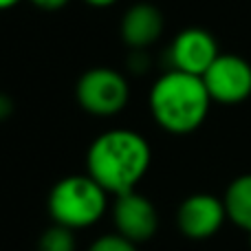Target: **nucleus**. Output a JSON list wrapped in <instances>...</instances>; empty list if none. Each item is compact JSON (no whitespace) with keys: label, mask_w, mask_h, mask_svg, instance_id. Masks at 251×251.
Wrapping results in <instances>:
<instances>
[{"label":"nucleus","mask_w":251,"mask_h":251,"mask_svg":"<svg viewBox=\"0 0 251 251\" xmlns=\"http://www.w3.org/2000/svg\"><path fill=\"white\" fill-rule=\"evenodd\" d=\"M86 4H91V7H100V9H104V7H113L117 0H84Z\"/></svg>","instance_id":"15"},{"label":"nucleus","mask_w":251,"mask_h":251,"mask_svg":"<svg viewBox=\"0 0 251 251\" xmlns=\"http://www.w3.org/2000/svg\"><path fill=\"white\" fill-rule=\"evenodd\" d=\"M88 251H137V243H132L126 236L115 231V234H106L101 238H97Z\"/></svg>","instance_id":"12"},{"label":"nucleus","mask_w":251,"mask_h":251,"mask_svg":"<svg viewBox=\"0 0 251 251\" xmlns=\"http://www.w3.org/2000/svg\"><path fill=\"white\" fill-rule=\"evenodd\" d=\"M249 247H251V234H249Z\"/></svg>","instance_id":"17"},{"label":"nucleus","mask_w":251,"mask_h":251,"mask_svg":"<svg viewBox=\"0 0 251 251\" xmlns=\"http://www.w3.org/2000/svg\"><path fill=\"white\" fill-rule=\"evenodd\" d=\"M148 101L154 122L172 134H190L199 130L212 106L203 77L176 69L163 73L152 84Z\"/></svg>","instance_id":"2"},{"label":"nucleus","mask_w":251,"mask_h":251,"mask_svg":"<svg viewBox=\"0 0 251 251\" xmlns=\"http://www.w3.org/2000/svg\"><path fill=\"white\" fill-rule=\"evenodd\" d=\"M75 236L73 229L64 225H53L40 236L38 251H75Z\"/></svg>","instance_id":"11"},{"label":"nucleus","mask_w":251,"mask_h":251,"mask_svg":"<svg viewBox=\"0 0 251 251\" xmlns=\"http://www.w3.org/2000/svg\"><path fill=\"white\" fill-rule=\"evenodd\" d=\"M108 192L88 174H71L49 192V214L55 225L69 229L91 227L106 214Z\"/></svg>","instance_id":"3"},{"label":"nucleus","mask_w":251,"mask_h":251,"mask_svg":"<svg viewBox=\"0 0 251 251\" xmlns=\"http://www.w3.org/2000/svg\"><path fill=\"white\" fill-rule=\"evenodd\" d=\"M227 218L223 199L214 194H192L181 203L176 214L178 229L192 240H205L218 234Z\"/></svg>","instance_id":"8"},{"label":"nucleus","mask_w":251,"mask_h":251,"mask_svg":"<svg viewBox=\"0 0 251 251\" xmlns=\"http://www.w3.org/2000/svg\"><path fill=\"white\" fill-rule=\"evenodd\" d=\"M223 203L227 209V218L251 234V174H243L229 183Z\"/></svg>","instance_id":"10"},{"label":"nucleus","mask_w":251,"mask_h":251,"mask_svg":"<svg viewBox=\"0 0 251 251\" xmlns=\"http://www.w3.org/2000/svg\"><path fill=\"white\" fill-rule=\"evenodd\" d=\"M38 9H44V11H57V9L66 7L69 0H31Z\"/></svg>","instance_id":"13"},{"label":"nucleus","mask_w":251,"mask_h":251,"mask_svg":"<svg viewBox=\"0 0 251 251\" xmlns=\"http://www.w3.org/2000/svg\"><path fill=\"white\" fill-rule=\"evenodd\" d=\"M203 82L212 101L218 104H240L251 97V64L234 53H221Z\"/></svg>","instance_id":"5"},{"label":"nucleus","mask_w":251,"mask_h":251,"mask_svg":"<svg viewBox=\"0 0 251 251\" xmlns=\"http://www.w3.org/2000/svg\"><path fill=\"white\" fill-rule=\"evenodd\" d=\"M75 95L86 113L95 117H113L126 108L130 88L119 71L108 69V66H97L79 77Z\"/></svg>","instance_id":"4"},{"label":"nucleus","mask_w":251,"mask_h":251,"mask_svg":"<svg viewBox=\"0 0 251 251\" xmlns=\"http://www.w3.org/2000/svg\"><path fill=\"white\" fill-rule=\"evenodd\" d=\"M163 33V16L154 4L139 2L132 4L124 13L122 20V38L134 51L152 47Z\"/></svg>","instance_id":"9"},{"label":"nucleus","mask_w":251,"mask_h":251,"mask_svg":"<svg viewBox=\"0 0 251 251\" xmlns=\"http://www.w3.org/2000/svg\"><path fill=\"white\" fill-rule=\"evenodd\" d=\"M218 55H221V51H218L216 38L209 31L199 29V26L181 31L170 47L172 69L199 75V77L207 73V69L216 62Z\"/></svg>","instance_id":"7"},{"label":"nucleus","mask_w":251,"mask_h":251,"mask_svg":"<svg viewBox=\"0 0 251 251\" xmlns=\"http://www.w3.org/2000/svg\"><path fill=\"white\" fill-rule=\"evenodd\" d=\"M18 2H20V0H0V11H7V9L16 7Z\"/></svg>","instance_id":"16"},{"label":"nucleus","mask_w":251,"mask_h":251,"mask_svg":"<svg viewBox=\"0 0 251 251\" xmlns=\"http://www.w3.org/2000/svg\"><path fill=\"white\" fill-rule=\"evenodd\" d=\"M11 101H9V97H4V95H0V119H4V117H9L11 115Z\"/></svg>","instance_id":"14"},{"label":"nucleus","mask_w":251,"mask_h":251,"mask_svg":"<svg viewBox=\"0 0 251 251\" xmlns=\"http://www.w3.org/2000/svg\"><path fill=\"white\" fill-rule=\"evenodd\" d=\"M152 161L146 137L128 128L101 132L86 154L88 176H93L108 194H126L137 190Z\"/></svg>","instance_id":"1"},{"label":"nucleus","mask_w":251,"mask_h":251,"mask_svg":"<svg viewBox=\"0 0 251 251\" xmlns=\"http://www.w3.org/2000/svg\"><path fill=\"white\" fill-rule=\"evenodd\" d=\"M113 223L117 234L126 236L132 243H143L150 240L159 229V214L148 196L132 190L115 196Z\"/></svg>","instance_id":"6"}]
</instances>
